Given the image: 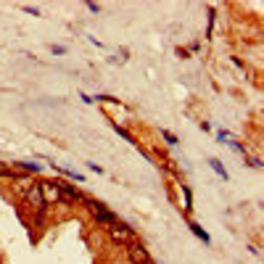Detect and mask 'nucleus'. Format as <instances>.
<instances>
[{"label": "nucleus", "instance_id": "7ed1b4c3", "mask_svg": "<svg viewBox=\"0 0 264 264\" xmlns=\"http://www.w3.org/2000/svg\"><path fill=\"white\" fill-rule=\"evenodd\" d=\"M127 256H130V262H132V264H145V262H151V256H148V251H145L143 246H140L138 241L127 246Z\"/></svg>", "mask_w": 264, "mask_h": 264}, {"label": "nucleus", "instance_id": "f03ea898", "mask_svg": "<svg viewBox=\"0 0 264 264\" xmlns=\"http://www.w3.org/2000/svg\"><path fill=\"white\" fill-rule=\"evenodd\" d=\"M40 193H42V201H45V206H48V203H59V201H61L59 183H42V185H40Z\"/></svg>", "mask_w": 264, "mask_h": 264}, {"label": "nucleus", "instance_id": "39448f33", "mask_svg": "<svg viewBox=\"0 0 264 264\" xmlns=\"http://www.w3.org/2000/svg\"><path fill=\"white\" fill-rule=\"evenodd\" d=\"M24 198H27V203H29V206H35V209L42 214V209H45V201H42L40 185H29V188H27V193H24Z\"/></svg>", "mask_w": 264, "mask_h": 264}, {"label": "nucleus", "instance_id": "423d86ee", "mask_svg": "<svg viewBox=\"0 0 264 264\" xmlns=\"http://www.w3.org/2000/svg\"><path fill=\"white\" fill-rule=\"evenodd\" d=\"M59 190H61V201H63V203H77V201H82V196L72 188V185L59 183Z\"/></svg>", "mask_w": 264, "mask_h": 264}, {"label": "nucleus", "instance_id": "9d476101", "mask_svg": "<svg viewBox=\"0 0 264 264\" xmlns=\"http://www.w3.org/2000/svg\"><path fill=\"white\" fill-rule=\"evenodd\" d=\"M145 264H156V262H145Z\"/></svg>", "mask_w": 264, "mask_h": 264}, {"label": "nucleus", "instance_id": "6e6552de", "mask_svg": "<svg viewBox=\"0 0 264 264\" xmlns=\"http://www.w3.org/2000/svg\"><path fill=\"white\" fill-rule=\"evenodd\" d=\"M190 230H193V233H196L198 238H201V241H203V243H209V235H206V233H203V230H201V227H198V224H190Z\"/></svg>", "mask_w": 264, "mask_h": 264}, {"label": "nucleus", "instance_id": "f257e3e1", "mask_svg": "<svg viewBox=\"0 0 264 264\" xmlns=\"http://www.w3.org/2000/svg\"><path fill=\"white\" fill-rule=\"evenodd\" d=\"M106 230H108V235H111V241H114V243H122V246H130V243H135L132 230H130V227H124V224L111 222V224H106Z\"/></svg>", "mask_w": 264, "mask_h": 264}, {"label": "nucleus", "instance_id": "1a4fd4ad", "mask_svg": "<svg viewBox=\"0 0 264 264\" xmlns=\"http://www.w3.org/2000/svg\"><path fill=\"white\" fill-rule=\"evenodd\" d=\"M162 138L166 140V143H172V145H175V143H177V138H175V135H172L169 130H162Z\"/></svg>", "mask_w": 264, "mask_h": 264}, {"label": "nucleus", "instance_id": "0eeeda50", "mask_svg": "<svg viewBox=\"0 0 264 264\" xmlns=\"http://www.w3.org/2000/svg\"><path fill=\"white\" fill-rule=\"evenodd\" d=\"M209 164H211V169H214V172H217V175H220V177H227V172H224V166H222L220 162H217V159H209Z\"/></svg>", "mask_w": 264, "mask_h": 264}, {"label": "nucleus", "instance_id": "20e7f679", "mask_svg": "<svg viewBox=\"0 0 264 264\" xmlns=\"http://www.w3.org/2000/svg\"><path fill=\"white\" fill-rule=\"evenodd\" d=\"M87 203H90V209H93V214H95V220H98V222H103V224L117 222V217H114V214H111V211H108L103 203H98V201H90V198H87Z\"/></svg>", "mask_w": 264, "mask_h": 264}]
</instances>
